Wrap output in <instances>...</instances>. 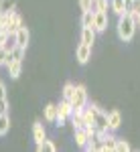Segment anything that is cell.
Returning a JSON list of instances; mask_svg holds the SVG:
<instances>
[{
    "label": "cell",
    "instance_id": "1",
    "mask_svg": "<svg viewBox=\"0 0 140 152\" xmlns=\"http://www.w3.org/2000/svg\"><path fill=\"white\" fill-rule=\"evenodd\" d=\"M118 37H120V41H124V43H130L132 39H134V33H136V20H134V14L132 12H124L122 16H118Z\"/></svg>",
    "mask_w": 140,
    "mask_h": 152
},
{
    "label": "cell",
    "instance_id": "2",
    "mask_svg": "<svg viewBox=\"0 0 140 152\" xmlns=\"http://www.w3.org/2000/svg\"><path fill=\"white\" fill-rule=\"evenodd\" d=\"M87 107L92 110V114H93V124H95V128H97V130H110L108 114H106L104 110H102L100 105H95V104H89Z\"/></svg>",
    "mask_w": 140,
    "mask_h": 152
},
{
    "label": "cell",
    "instance_id": "3",
    "mask_svg": "<svg viewBox=\"0 0 140 152\" xmlns=\"http://www.w3.org/2000/svg\"><path fill=\"white\" fill-rule=\"evenodd\" d=\"M71 105H73V110H83L87 105V89H85V85H75Z\"/></svg>",
    "mask_w": 140,
    "mask_h": 152
},
{
    "label": "cell",
    "instance_id": "4",
    "mask_svg": "<svg viewBox=\"0 0 140 152\" xmlns=\"http://www.w3.org/2000/svg\"><path fill=\"white\" fill-rule=\"evenodd\" d=\"M71 114H73V105H71L69 99H63L61 104L57 105V126H63L65 124V120L67 118H71Z\"/></svg>",
    "mask_w": 140,
    "mask_h": 152
},
{
    "label": "cell",
    "instance_id": "5",
    "mask_svg": "<svg viewBox=\"0 0 140 152\" xmlns=\"http://www.w3.org/2000/svg\"><path fill=\"white\" fill-rule=\"evenodd\" d=\"M29 41H31V33H29V28H26V26H21V28L14 33V45L26 51V47H29Z\"/></svg>",
    "mask_w": 140,
    "mask_h": 152
},
{
    "label": "cell",
    "instance_id": "6",
    "mask_svg": "<svg viewBox=\"0 0 140 152\" xmlns=\"http://www.w3.org/2000/svg\"><path fill=\"white\" fill-rule=\"evenodd\" d=\"M75 57H77V63L85 65V63L92 59V45L79 43V45H77V49H75Z\"/></svg>",
    "mask_w": 140,
    "mask_h": 152
},
{
    "label": "cell",
    "instance_id": "7",
    "mask_svg": "<svg viewBox=\"0 0 140 152\" xmlns=\"http://www.w3.org/2000/svg\"><path fill=\"white\" fill-rule=\"evenodd\" d=\"M21 26H24V24H23V18H21V14H18V12H14V10L8 12V23H6V31H8L10 35H14V33H16V31H18Z\"/></svg>",
    "mask_w": 140,
    "mask_h": 152
},
{
    "label": "cell",
    "instance_id": "8",
    "mask_svg": "<svg viewBox=\"0 0 140 152\" xmlns=\"http://www.w3.org/2000/svg\"><path fill=\"white\" fill-rule=\"evenodd\" d=\"M93 28L95 33H104L108 28V12H100L95 10V18H93Z\"/></svg>",
    "mask_w": 140,
    "mask_h": 152
},
{
    "label": "cell",
    "instance_id": "9",
    "mask_svg": "<svg viewBox=\"0 0 140 152\" xmlns=\"http://www.w3.org/2000/svg\"><path fill=\"white\" fill-rule=\"evenodd\" d=\"M108 124H110V132H114L122 126V114L118 112V110H112L110 114H108Z\"/></svg>",
    "mask_w": 140,
    "mask_h": 152
},
{
    "label": "cell",
    "instance_id": "10",
    "mask_svg": "<svg viewBox=\"0 0 140 152\" xmlns=\"http://www.w3.org/2000/svg\"><path fill=\"white\" fill-rule=\"evenodd\" d=\"M8 69V75H10L12 79H18V75H21V69H23V59L14 57V61H12L10 65L6 67Z\"/></svg>",
    "mask_w": 140,
    "mask_h": 152
},
{
    "label": "cell",
    "instance_id": "11",
    "mask_svg": "<svg viewBox=\"0 0 140 152\" xmlns=\"http://www.w3.org/2000/svg\"><path fill=\"white\" fill-rule=\"evenodd\" d=\"M33 138H35L37 144H41V142L47 138V132H45V126L41 124V122H35L33 124Z\"/></svg>",
    "mask_w": 140,
    "mask_h": 152
},
{
    "label": "cell",
    "instance_id": "12",
    "mask_svg": "<svg viewBox=\"0 0 140 152\" xmlns=\"http://www.w3.org/2000/svg\"><path fill=\"white\" fill-rule=\"evenodd\" d=\"M116 140H118V138H114L112 134H108V136H106V140L97 146V150H102V152H114V150H116Z\"/></svg>",
    "mask_w": 140,
    "mask_h": 152
},
{
    "label": "cell",
    "instance_id": "13",
    "mask_svg": "<svg viewBox=\"0 0 140 152\" xmlns=\"http://www.w3.org/2000/svg\"><path fill=\"white\" fill-rule=\"evenodd\" d=\"M81 43H85V45H93V43H95V28H93V26H83Z\"/></svg>",
    "mask_w": 140,
    "mask_h": 152
},
{
    "label": "cell",
    "instance_id": "14",
    "mask_svg": "<svg viewBox=\"0 0 140 152\" xmlns=\"http://www.w3.org/2000/svg\"><path fill=\"white\" fill-rule=\"evenodd\" d=\"M87 142H89V134H87V130H85V128L75 130V144H77L79 148H85Z\"/></svg>",
    "mask_w": 140,
    "mask_h": 152
},
{
    "label": "cell",
    "instance_id": "15",
    "mask_svg": "<svg viewBox=\"0 0 140 152\" xmlns=\"http://www.w3.org/2000/svg\"><path fill=\"white\" fill-rule=\"evenodd\" d=\"M110 8L116 12L118 16H122L124 12L128 10V2L126 0H110Z\"/></svg>",
    "mask_w": 140,
    "mask_h": 152
},
{
    "label": "cell",
    "instance_id": "16",
    "mask_svg": "<svg viewBox=\"0 0 140 152\" xmlns=\"http://www.w3.org/2000/svg\"><path fill=\"white\" fill-rule=\"evenodd\" d=\"M45 120L47 122H57V105L55 104L45 105Z\"/></svg>",
    "mask_w": 140,
    "mask_h": 152
},
{
    "label": "cell",
    "instance_id": "17",
    "mask_svg": "<svg viewBox=\"0 0 140 152\" xmlns=\"http://www.w3.org/2000/svg\"><path fill=\"white\" fill-rule=\"evenodd\" d=\"M10 130V118L8 114H0V136H6Z\"/></svg>",
    "mask_w": 140,
    "mask_h": 152
},
{
    "label": "cell",
    "instance_id": "18",
    "mask_svg": "<svg viewBox=\"0 0 140 152\" xmlns=\"http://www.w3.org/2000/svg\"><path fill=\"white\" fill-rule=\"evenodd\" d=\"M16 8V0H0V14H8Z\"/></svg>",
    "mask_w": 140,
    "mask_h": 152
},
{
    "label": "cell",
    "instance_id": "19",
    "mask_svg": "<svg viewBox=\"0 0 140 152\" xmlns=\"http://www.w3.org/2000/svg\"><path fill=\"white\" fill-rule=\"evenodd\" d=\"M93 18H95V10H85L81 14V26H93Z\"/></svg>",
    "mask_w": 140,
    "mask_h": 152
},
{
    "label": "cell",
    "instance_id": "20",
    "mask_svg": "<svg viewBox=\"0 0 140 152\" xmlns=\"http://www.w3.org/2000/svg\"><path fill=\"white\" fill-rule=\"evenodd\" d=\"M37 150H39V152H55V150H57V146H55L51 140H47V138H45L41 144H37Z\"/></svg>",
    "mask_w": 140,
    "mask_h": 152
},
{
    "label": "cell",
    "instance_id": "21",
    "mask_svg": "<svg viewBox=\"0 0 140 152\" xmlns=\"http://www.w3.org/2000/svg\"><path fill=\"white\" fill-rule=\"evenodd\" d=\"M73 91H75V83L67 81L65 85H63V99H69V102H71V97H73Z\"/></svg>",
    "mask_w": 140,
    "mask_h": 152
},
{
    "label": "cell",
    "instance_id": "22",
    "mask_svg": "<svg viewBox=\"0 0 140 152\" xmlns=\"http://www.w3.org/2000/svg\"><path fill=\"white\" fill-rule=\"evenodd\" d=\"M83 122H85V128H93L95 124H93V114L89 107H85L83 110Z\"/></svg>",
    "mask_w": 140,
    "mask_h": 152
},
{
    "label": "cell",
    "instance_id": "23",
    "mask_svg": "<svg viewBox=\"0 0 140 152\" xmlns=\"http://www.w3.org/2000/svg\"><path fill=\"white\" fill-rule=\"evenodd\" d=\"M93 10L108 12V0H93Z\"/></svg>",
    "mask_w": 140,
    "mask_h": 152
},
{
    "label": "cell",
    "instance_id": "24",
    "mask_svg": "<svg viewBox=\"0 0 140 152\" xmlns=\"http://www.w3.org/2000/svg\"><path fill=\"white\" fill-rule=\"evenodd\" d=\"M128 12H132L134 16L140 12V0H130L128 2Z\"/></svg>",
    "mask_w": 140,
    "mask_h": 152
},
{
    "label": "cell",
    "instance_id": "25",
    "mask_svg": "<svg viewBox=\"0 0 140 152\" xmlns=\"http://www.w3.org/2000/svg\"><path fill=\"white\" fill-rule=\"evenodd\" d=\"M130 144L126 140H116V152H128Z\"/></svg>",
    "mask_w": 140,
    "mask_h": 152
},
{
    "label": "cell",
    "instance_id": "26",
    "mask_svg": "<svg viewBox=\"0 0 140 152\" xmlns=\"http://www.w3.org/2000/svg\"><path fill=\"white\" fill-rule=\"evenodd\" d=\"M79 8L83 12L85 10H93V0H79Z\"/></svg>",
    "mask_w": 140,
    "mask_h": 152
},
{
    "label": "cell",
    "instance_id": "27",
    "mask_svg": "<svg viewBox=\"0 0 140 152\" xmlns=\"http://www.w3.org/2000/svg\"><path fill=\"white\" fill-rule=\"evenodd\" d=\"M6 112H8V102L0 99V114H6Z\"/></svg>",
    "mask_w": 140,
    "mask_h": 152
},
{
    "label": "cell",
    "instance_id": "28",
    "mask_svg": "<svg viewBox=\"0 0 140 152\" xmlns=\"http://www.w3.org/2000/svg\"><path fill=\"white\" fill-rule=\"evenodd\" d=\"M0 99H6V85L0 81Z\"/></svg>",
    "mask_w": 140,
    "mask_h": 152
},
{
    "label": "cell",
    "instance_id": "29",
    "mask_svg": "<svg viewBox=\"0 0 140 152\" xmlns=\"http://www.w3.org/2000/svg\"><path fill=\"white\" fill-rule=\"evenodd\" d=\"M134 20H136V26H140V12L136 14V16H134Z\"/></svg>",
    "mask_w": 140,
    "mask_h": 152
},
{
    "label": "cell",
    "instance_id": "30",
    "mask_svg": "<svg viewBox=\"0 0 140 152\" xmlns=\"http://www.w3.org/2000/svg\"><path fill=\"white\" fill-rule=\"evenodd\" d=\"M126 2H130V0H126Z\"/></svg>",
    "mask_w": 140,
    "mask_h": 152
}]
</instances>
